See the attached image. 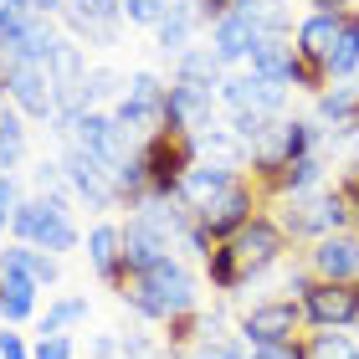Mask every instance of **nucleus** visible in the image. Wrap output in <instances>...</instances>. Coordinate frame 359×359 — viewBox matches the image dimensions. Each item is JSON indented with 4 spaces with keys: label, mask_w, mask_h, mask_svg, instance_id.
<instances>
[{
    "label": "nucleus",
    "mask_w": 359,
    "mask_h": 359,
    "mask_svg": "<svg viewBox=\"0 0 359 359\" xmlns=\"http://www.w3.org/2000/svg\"><path fill=\"white\" fill-rule=\"evenodd\" d=\"M0 272H26L31 283L52 287L57 277H62V257L41 252V247H26V241H11V247L0 252Z\"/></svg>",
    "instance_id": "25"
},
{
    "label": "nucleus",
    "mask_w": 359,
    "mask_h": 359,
    "mask_svg": "<svg viewBox=\"0 0 359 359\" xmlns=\"http://www.w3.org/2000/svg\"><path fill=\"white\" fill-rule=\"evenodd\" d=\"M303 349H308V359H359V344L344 329H318Z\"/></svg>",
    "instance_id": "34"
},
{
    "label": "nucleus",
    "mask_w": 359,
    "mask_h": 359,
    "mask_svg": "<svg viewBox=\"0 0 359 359\" xmlns=\"http://www.w3.org/2000/svg\"><path fill=\"white\" fill-rule=\"evenodd\" d=\"M165 108H170V83L159 72H149V67H139V72H128V88H123V97L113 103L108 113L118 118V128L128 139H149V134H159L165 128Z\"/></svg>",
    "instance_id": "5"
},
{
    "label": "nucleus",
    "mask_w": 359,
    "mask_h": 359,
    "mask_svg": "<svg viewBox=\"0 0 359 359\" xmlns=\"http://www.w3.org/2000/svg\"><path fill=\"white\" fill-rule=\"evenodd\" d=\"M216 108H221V88L205 83H185V77H170V108H165V128L201 139L205 128H216Z\"/></svg>",
    "instance_id": "12"
},
{
    "label": "nucleus",
    "mask_w": 359,
    "mask_h": 359,
    "mask_svg": "<svg viewBox=\"0 0 359 359\" xmlns=\"http://www.w3.org/2000/svg\"><path fill=\"white\" fill-rule=\"evenodd\" d=\"M221 57L210 52V46H190L185 57H175V77H185V83H205V88H221L226 77H221Z\"/></svg>",
    "instance_id": "30"
},
{
    "label": "nucleus",
    "mask_w": 359,
    "mask_h": 359,
    "mask_svg": "<svg viewBox=\"0 0 359 359\" xmlns=\"http://www.w3.org/2000/svg\"><path fill=\"white\" fill-rule=\"evenodd\" d=\"M11 236L26 241V247H41V252H77V241H83V231H77L72 221V201H46V195H26L21 210H15L11 221Z\"/></svg>",
    "instance_id": "3"
},
{
    "label": "nucleus",
    "mask_w": 359,
    "mask_h": 359,
    "mask_svg": "<svg viewBox=\"0 0 359 359\" xmlns=\"http://www.w3.org/2000/svg\"><path fill=\"white\" fill-rule=\"evenodd\" d=\"M170 6H175V0H123V21L128 26H159V21H165V15H170Z\"/></svg>",
    "instance_id": "35"
},
{
    "label": "nucleus",
    "mask_w": 359,
    "mask_h": 359,
    "mask_svg": "<svg viewBox=\"0 0 359 359\" xmlns=\"http://www.w3.org/2000/svg\"><path fill=\"white\" fill-rule=\"evenodd\" d=\"M139 149H144V165H149V201H175L180 180L201 165V139L180 134V128H159Z\"/></svg>",
    "instance_id": "4"
},
{
    "label": "nucleus",
    "mask_w": 359,
    "mask_h": 359,
    "mask_svg": "<svg viewBox=\"0 0 359 359\" xmlns=\"http://www.w3.org/2000/svg\"><path fill=\"white\" fill-rule=\"evenodd\" d=\"M26 149H31V128H26L21 113L6 103V113H0V175H15V170H21Z\"/></svg>",
    "instance_id": "29"
},
{
    "label": "nucleus",
    "mask_w": 359,
    "mask_h": 359,
    "mask_svg": "<svg viewBox=\"0 0 359 359\" xmlns=\"http://www.w3.org/2000/svg\"><path fill=\"white\" fill-rule=\"evenodd\" d=\"M205 277H210V287H216V292H236V287H241V267H236V257H231V247H226V241H216V247H210Z\"/></svg>",
    "instance_id": "33"
},
{
    "label": "nucleus",
    "mask_w": 359,
    "mask_h": 359,
    "mask_svg": "<svg viewBox=\"0 0 359 359\" xmlns=\"http://www.w3.org/2000/svg\"><path fill=\"white\" fill-rule=\"evenodd\" d=\"M257 41H262V0H241L236 11H226L221 21L210 26V52L221 57V67L247 62Z\"/></svg>",
    "instance_id": "10"
},
{
    "label": "nucleus",
    "mask_w": 359,
    "mask_h": 359,
    "mask_svg": "<svg viewBox=\"0 0 359 359\" xmlns=\"http://www.w3.org/2000/svg\"><path fill=\"white\" fill-rule=\"evenodd\" d=\"M236 180H241V170H226V165H216V159H201V165L180 180V195H175V201L195 216V210H205L221 190H231Z\"/></svg>",
    "instance_id": "21"
},
{
    "label": "nucleus",
    "mask_w": 359,
    "mask_h": 359,
    "mask_svg": "<svg viewBox=\"0 0 359 359\" xmlns=\"http://www.w3.org/2000/svg\"><path fill=\"white\" fill-rule=\"evenodd\" d=\"M67 144H83V149H88L93 159H103L108 170H118L123 159L139 149V139H128L108 108H88L83 118L72 123V139H67Z\"/></svg>",
    "instance_id": "13"
},
{
    "label": "nucleus",
    "mask_w": 359,
    "mask_h": 359,
    "mask_svg": "<svg viewBox=\"0 0 359 359\" xmlns=\"http://www.w3.org/2000/svg\"><path fill=\"white\" fill-rule=\"evenodd\" d=\"M221 108L231 118H287V88L262 83V77H226L221 83Z\"/></svg>",
    "instance_id": "15"
},
{
    "label": "nucleus",
    "mask_w": 359,
    "mask_h": 359,
    "mask_svg": "<svg viewBox=\"0 0 359 359\" xmlns=\"http://www.w3.org/2000/svg\"><path fill=\"white\" fill-rule=\"evenodd\" d=\"M88 267L103 277L108 287L123 292L128 272H123V226L118 221H97L93 231H88Z\"/></svg>",
    "instance_id": "18"
},
{
    "label": "nucleus",
    "mask_w": 359,
    "mask_h": 359,
    "mask_svg": "<svg viewBox=\"0 0 359 359\" xmlns=\"http://www.w3.org/2000/svg\"><path fill=\"white\" fill-rule=\"evenodd\" d=\"M46 72H52V88L57 93L62 88H83V77H88V46L62 31L57 46H52V57H46Z\"/></svg>",
    "instance_id": "26"
},
{
    "label": "nucleus",
    "mask_w": 359,
    "mask_h": 359,
    "mask_svg": "<svg viewBox=\"0 0 359 359\" xmlns=\"http://www.w3.org/2000/svg\"><path fill=\"white\" fill-rule=\"evenodd\" d=\"M252 216H262V190H257L247 175H241L231 190H221L205 210H195V221H201V231H205L210 241H231Z\"/></svg>",
    "instance_id": "9"
},
{
    "label": "nucleus",
    "mask_w": 359,
    "mask_h": 359,
    "mask_svg": "<svg viewBox=\"0 0 359 359\" xmlns=\"http://www.w3.org/2000/svg\"><path fill=\"white\" fill-rule=\"evenodd\" d=\"M303 303H292V298H267V303H257L247 318H241V344L247 349H267V344H292L303 329Z\"/></svg>",
    "instance_id": "11"
},
{
    "label": "nucleus",
    "mask_w": 359,
    "mask_h": 359,
    "mask_svg": "<svg viewBox=\"0 0 359 359\" xmlns=\"http://www.w3.org/2000/svg\"><path fill=\"white\" fill-rule=\"evenodd\" d=\"M36 292H41V283H31L26 272H0V318L26 323L36 313Z\"/></svg>",
    "instance_id": "28"
},
{
    "label": "nucleus",
    "mask_w": 359,
    "mask_h": 359,
    "mask_svg": "<svg viewBox=\"0 0 359 359\" xmlns=\"http://www.w3.org/2000/svg\"><path fill=\"white\" fill-rule=\"evenodd\" d=\"M313 11H339L344 15V11H354V0H313Z\"/></svg>",
    "instance_id": "43"
},
{
    "label": "nucleus",
    "mask_w": 359,
    "mask_h": 359,
    "mask_svg": "<svg viewBox=\"0 0 359 359\" xmlns=\"http://www.w3.org/2000/svg\"><path fill=\"white\" fill-rule=\"evenodd\" d=\"M323 77L329 83H354L359 77V11H344V26H339V41L323 62Z\"/></svg>",
    "instance_id": "27"
},
{
    "label": "nucleus",
    "mask_w": 359,
    "mask_h": 359,
    "mask_svg": "<svg viewBox=\"0 0 359 359\" xmlns=\"http://www.w3.org/2000/svg\"><path fill=\"white\" fill-rule=\"evenodd\" d=\"M0 72H6V57H0Z\"/></svg>",
    "instance_id": "44"
},
{
    "label": "nucleus",
    "mask_w": 359,
    "mask_h": 359,
    "mask_svg": "<svg viewBox=\"0 0 359 359\" xmlns=\"http://www.w3.org/2000/svg\"><path fill=\"white\" fill-rule=\"evenodd\" d=\"M118 298L149 323H175V318H185V313L201 308V283H195V272L185 267V257H170V262L128 277Z\"/></svg>",
    "instance_id": "1"
},
{
    "label": "nucleus",
    "mask_w": 359,
    "mask_h": 359,
    "mask_svg": "<svg viewBox=\"0 0 359 359\" xmlns=\"http://www.w3.org/2000/svg\"><path fill=\"white\" fill-rule=\"evenodd\" d=\"M118 339H123V359H159V349L144 334H118Z\"/></svg>",
    "instance_id": "41"
},
{
    "label": "nucleus",
    "mask_w": 359,
    "mask_h": 359,
    "mask_svg": "<svg viewBox=\"0 0 359 359\" xmlns=\"http://www.w3.org/2000/svg\"><path fill=\"white\" fill-rule=\"evenodd\" d=\"M0 359H31V349H26V339L15 334L11 323H6V329H0Z\"/></svg>",
    "instance_id": "39"
},
{
    "label": "nucleus",
    "mask_w": 359,
    "mask_h": 359,
    "mask_svg": "<svg viewBox=\"0 0 359 359\" xmlns=\"http://www.w3.org/2000/svg\"><path fill=\"white\" fill-rule=\"evenodd\" d=\"M195 26H205L201 21V6L195 0H175L170 6V15L154 26V46H159V57H185L190 46H195Z\"/></svg>",
    "instance_id": "23"
},
{
    "label": "nucleus",
    "mask_w": 359,
    "mask_h": 359,
    "mask_svg": "<svg viewBox=\"0 0 359 359\" xmlns=\"http://www.w3.org/2000/svg\"><path fill=\"white\" fill-rule=\"evenodd\" d=\"M308 272L318 283H359V231H334V236L313 241Z\"/></svg>",
    "instance_id": "17"
},
{
    "label": "nucleus",
    "mask_w": 359,
    "mask_h": 359,
    "mask_svg": "<svg viewBox=\"0 0 359 359\" xmlns=\"http://www.w3.org/2000/svg\"><path fill=\"white\" fill-rule=\"evenodd\" d=\"M0 88H6L11 108L21 113L26 123H52L57 118V88H52L46 62H6Z\"/></svg>",
    "instance_id": "6"
},
{
    "label": "nucleus",
    "mask_w": 359,
    "mask_h": 359,
    "mask_svg": "<svg viewBox=\"0 0 359 359\" xmlns=\"http://www.w3.org/2000/svg\"><path fill=\"white\" fill-rule=\"evenodd\" d=\"M21 201H26V195H21V180H15V175H0V236L11 231V221H15V210H21Z\"/></svg>",
    "instance_id": "36"
},
{
    "label": "nucleus",
    "mask_w": 359,
    "mask_h": 359,
    "mask_svg": "<svg viewBox=\"0 0 359 359\" xmlns=\"http://www.w3.org/2000/svg\"><path fill=\"white\" fill-rule=\"evenodd\" d=\"M272 205H277L272 221L283 226L287 241H323L334 231H349V205L334 185L308 190V195H283V201H272Z\"/></svg>",
    "instance_id": "2"
},
{
    "label": "nucleus",
    "mask_w": 359,
    "mask_h": 359,
    "mask_svg": "<svg viewBox=\"0 0 359 359\" xmlns=\"http://www.w3.org/2000/svg\"><path fill=\"white\" fill-rule=\"evenodd\" d=\"M83 318H88V298H83V292H72V298H57V303L41 313L36 334H67V329H77Z\"/></svg>",
    "instance_id": "32"
},
{
    "label": "nucleus",
    "mask_w": 359,
    "mask_h": 359,
    "mask_svg": "<svg viewBox=\"0 0 359 359\" xmlns=\"http://www.w3.org/2000/svg\"><path fill=\"white\" fill-rule=\"evenodd\" d=\"M313 118L323 128V139L354 128L359 123V77H354V83H329V88H323L313 97Z\"/></svg>",
    "instance_id": "22"
},
{
    "label": "nucleus",
    "mask_w": 359,
    "mask_h": 359,
    "mask_svg": "<svg viewBox=\"0 0 359 359\" xmlns=\"http://www.w3.org/2000/svg\"><path fill=\"white\" fill-rule=\"evenodd\" d=\"M62 26H67V36H77L83 46H113L118 31L128 26L123 21V0H67Z\"/></svg>",
    "instance_id": "14"
},
{
    "label": "nucleus",
    "mask_w": 359,
    "mask_h": 359,
    "mask_svg": "<svg viewBox=\"0 0 359 359\" xmlns=\"http://www.w3.org/2000/svg\"><path fill=\"white\" fill-rule=\"evenodd\" d=\"M123 88H128V77L118 72V67H88V77H83V93H88V103L93 108H113L123 97Z\"/></svg>",
    "instance_id": "31"
},
{
    "label": "nucleus",
    "mask_w": 359,
    "mask_h": 359,
    "mask_svg": "<svg viewBox=\"0 0 359 359\" xmlns=\"http://www.w3.org/2000/svg\"><path fill=\"white\" fill-rule=\"evenodd\" d=\"M323 175H329V159H323V149L292 159V165H283L262 190V201H283V195H308V190H323Z\"/></svg>",
    "instance_id": "20"
},
{
    "label": "nucleus",
    "mask_w": 359,
    "mask_h": 359,
    "mask_svg": "<svg viewBox=\"0 0 359 359\" xmlns=\"http://www.w3.org/2000/svg\"><path fill=\"white\" fill-rule=\"evenodd\" d=\"M31 15H46V21H62V11H67V0H26Z\"/></svg>",
    "instance_id": "42"
},
{
    "label": "nucleus",
    "mask_w": 359,
    "mask_h": 359,
    "mask_svg": "<svg viewBox=\"0 0 359 359\" xmlns=\"http://www.w3.org/2000/svg\"><path fill=\"white\" fill-rule=\"evenodd\" d=\"M247 359H308V349L292 339V344H267V349H252Z\"/></svg>",
    "instance_id": "40"
},
{
    "label": "nucleus",
    "mask_w": 359,
    "mask_h": 359,
    "mask_svg": "<svg viewBox=\"0 0 359 359\" xmlns=\"http://www.w3.org/2000/svg\"><path fill=\"white\" fill-rule=\"evenodd\" d=\"M236 257V267H241V283H252V277H262L267 267L283 262V252H287V236H283V226H277L272 216H252L241 231L226 241Z\"/></svg>",
    "instance_id": "8"
},
{
    "label": "nucleus",
    "mask_w": 359,
    "mask_h": 359,
    "mask_svg": "<svg viewBox=\"0 0 359 359\" xmlns=\"http://www.w3.org/2000/svg\"><path fill=\"white\" fill-rule=\"evenodd\" d=\"M292 36H262L252 46V57H247V72L252 77H262V83H277V88H287V72H292Z\"/></svg>",
    "instance_id": "24"
},
{
    "label": "nucleus",
    "mask_w": 359,
    "mask_h": 359,
    "mask_svg": "<svg viewBox=\"0 0 359 359\" xmlns=\"http://www.w3.org/2000/svg\"><path fill=\"white\" fill-rule=\"evenodd\" d=\"M31 359H77V344L67 334H41L36 349H31Z\"/></svg>",
    "instance_id": "38"
},
{
    "label": "nucleus",
    "mask_w": 359,
    "mask_h": 359,
    "mask_svg": "<svg viewBox=\"0 0 359 359\" xmlns=\"http://www.w3.org/2000/svg\"><path fill=\"white\" fill-rule=\"evenodd\" d=\"M57 165H62V175H67L72 201H83L88 210H113V205H118V190H113V170L103 165V159H93L83 144H62Z\"/></svg>",
    "instance_id": "7"
},
{
    "label": "nucleus",
    "mask_w": 359,
    "mask_h": 359,
    "mask_svg": "<svg viewBox=\"0 0 359 359\" xmlns=\"http://www.w3.org/2000/svg\"><path fill=\"white\" fill-rule=\"evenodd\" d=\"M303 318L313 329H354L359 323V283H318L303 298Z\"/></svg>",
    "instance_id": "16"
},
{
    "label": "nucleus",
    "mask_w": 359,
    "mask_h": 359,
    "mask_svg": "<svg viewBox=\"0 0 359 359\" xmlns=\"http://www.w3.org/2000/svg\"><path fill=\"white\" fill-rule=\"evenodd\" d=\"M339 26H344L339 11H308L298 21V31H292V52L303 62H313V67H323L329 52H334V41H339Z\"/></svg>",
    "instance_id": "19"
},
{
    "label": "nucleus",
    "mask_w": 359,
    "mask_h": 359,
    "mask_svg": "<svg viewBox=\"0 0 359 359\" xmlns=\"http://www.w3.org/2000/svg\"><path fill=\"white\" fill-rule=\"evenodd\" d=\"M190 359H247V344L241 339H205V344H195Z\"/></svg>",
    "instance_id": "37"
}]
</instances>
